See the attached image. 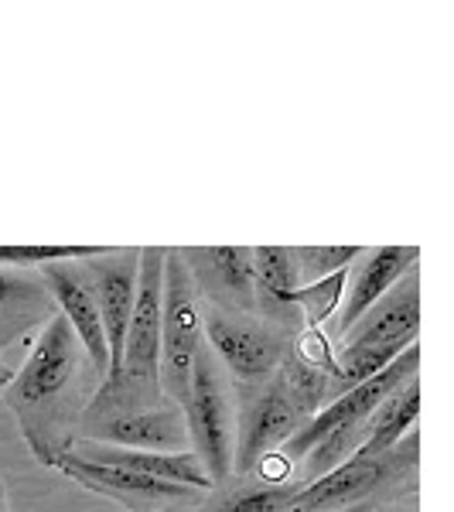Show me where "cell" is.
I'll return each instance as SVG.
<instances>
[{
    "mask_svg": "<svg viewBox=\"0 0 454 512\" xmlns=\"http://www.w3.org/2000/svg\"><path fill=\"white\" fill-rule=\"evenodd\" d=\"M69 454L82 461H93V465L120 468V472L158 478V482H171V485H185V489H195V492H212L209 475H205L202 461H198L192 451L161 454V451L110 448V444H96V441H72Z\"/></svg>",
    "mask_w": 454,
    "mask_h": 512,
    "instance_id": "15",
    "label": "cell"
},
{
    "mask_svg": "<svg viewBox=\"0 0 454 512\" xmlns=\"http://www.w3.org/2000/svg\"><path fill=\"white\" fill-rule=\"evenodd\" d=\"M76 441H96L110 448H130V451H161V454H181L192 451L188 444L185 414L175 403H158V407H89L79 424Z\"/></svg>",
    "mask_w": 454,
    "mask_h": 512,
    "instance_id": "8",
    "label": "cell"
},
{
    "mask_svg": "<svg viewBox=\"0 0 454 512\" xmlns=\"http://www.w3.org/2000/svg\"><path fill=\"white\" fill-rule=\"evenodd\" d=\"M154 512H185V509H154Z\"/></svg>",
    "mask_w": 454,
    "mask_h": 512,
    "instance_id": "28",
    "label": "cell"
},
{
    "mask_svg": "<svg viewBox=\"0 0 454 512\" xmlns=\"http://www.w3.org/2000/svg\"><path fill=\"white\" fill-rule=\"evenodd\" d=\"M414 267H420V246H362V253L345 270V297L338 304L335 332L328 335L338 342L369 308L400 284Z\"/></svg>",
    "mask_w": 454,
    "mask_h": 512,
    "instance_id": "12",
    "label": "cell"
},
{
    "mask_svg": "<svg viewBox=\"0 0 454 512\" xmlns=\"http://www.w3.org/2000/svg\"><path fill=\"white\" fill-rule=\"evenodd\" d=\"M202 304L257 315L253 246H178Z\"/></svg>",
    "mask_w": 454,
    "mask_h": 512,
    "instance_id": "9",
    "label": "cell"
},
{
    "mask_svg": "<svg viewBox=\"0 0 454 512\" xmlns=\"http://www.w3.org/2000/svg\"><path fill=\"white\" fill-rule=\"evenodd\" d=\"M420 328V267L393 284L373 308L335 342V349L362 345H414Z\"/></svg>",
    "mask_w": 454,
    "mask_h": 512,
    "instance_id": "14",
    "label": "cell"
},
{
    "mask_svg": "<svg viewBox=\"0 0 454 512\" xmlns=\"http://www.w3.org/2000/svg\"><path fill=\"white\" fill-rule=\"evenodd\" d=\"M99 386L103 376L72 335L69 321L55 315L35 335L28 359L4 390L7 407L38 465L55 468L69 454Z\"/></svg>",
    "mask_w": 454,
    "mask_h": 512,
    "instance_id": "1",
    "label": "cell"
},
{
    "mask_svg": "<svg viewBox=\"0 0 454 512\" xmlns=\"http://www.w3.org/2000/svg\"><path fill=\"white\" fill-rule=\"evenodd\" d=\"M55 315L59 308H55L38 270L0 267V352L28 342Z\"/></svg>",
    "mask_w": 454,
    "mask_h": 512,
    "instance_id": "16",
    "label": "cell"
},
{
    "mask_svg": "<svg viewBox=\"0 0 454 512\" xmlns=\"http://www.w3.org/2000/svg\"><path fill=\"white\" fill-rule=\"evenodd\" d=\"M0 512H11V506H7V485H4V475H0Z\"/></svg>",
    "mask_w": 454,
    "mask_h": 512,
    "instance_id": "27",
    "label": "cell"
},
{
    "mask_svg": "<svg viewBox=\"0 0 454 512\" xmlns=\"http://www.w3.org/2000/svg\"><path fill=\"white\" fill-rule=\"evenodd\" d=\"M93 284L96 304H99V321H103L106 349H110V376L120 373L123 359V342H127V325L130 311H134L137 297V274H140V246H120V250H103L99 256L82 260Z\"/></svg>",
    "mask_w": 454,
    "mask_h": 512,
    "instance_id": "10",
    "label": "cell"
},
{
    "mask_svg": "<svg viewBox=\"0 0 454 512\" xmlns=\"http://www.w3.org/2000/svg\"><path fill=\"white\" fill-rule=\"evenodd\" d=\"M110 246H72V243H4L0 246V267L41 270L62 260H89Z\"/></svg>",
    "mask_w": 454,
    "mask_h": 512,
    "instance_id": "22",
    "label": "cell"
},
{
    "mask_svg": "<svg viewBox=\"0 0 454 512\" xmlns=\"http://www.w3.org/2000/svg\"><path fill=\"white\" fill-rule=\"evenodd\" d=\"M345 297V270L332 277H321L315 284H301L291 294V304L301 315L304 328H325L328 321L338 315V304Z\"/></svg>",
    "mask_w": 454,
    "mask_h": 512,
    "instance_id": "21",
    "label": "cell"
},
{
    "mask_svg": "<svg viewBox=\"0 0 454 512\" xmlns=\"http://www.w3.org/2000/svg\"><path fill=\"white\" fill-rule=\"evenodd\" d=\"M11 379H14V369H7L4 352H0V396H4V390L11 386Z\"/></svg>",
    "mask_w": 454,
    "mask_h": 512,
    "instance_id": "25",
    "label": "cell"
},
{
    "mask_svg": "<svg viewBox=\"0 0 454 512\" xmlns=\"http://www.w3.org/2000/svg\"><path fill=\"white\" fill-rule=\"evenodd\" d=\"M359 253H362V246H294L301 284H315L321 277L349 270Z\"/></svg>",
    "mask_w": 454,
    "mask_h": 512,
    "instance_id": "23",
    "label": "cell"
},
{
    "mask_svg": "<svg viewBox=\"0 0 454 512\" xmlns=\"http://www.w3.org/2000/svg\"><path fill=\"white\" fill-rule=\"evenodd\" d=\"M59 472L82 485L86 492L99 495V499H110L123 506L127 512H154V509H181V506H198L205 492L185 489V485L158 482V478H144L134 472H120V468L93 465V461H82L65 454L59 458Z\"/></svg>",
    "mask_w": 454,
    "mask_h": 512,
    "instance_id": "11",
    "label": "cell"
},
{
    "mask_svg": "<svg viewBox=\"0 0 454 512\" xmlns=\"http://www.w3.org/2000/svg\"><path fill=\"white\" fill-rule=\"evenodd\" d=\"M202 301L195 294V284L185 270L178 246H168L164 253V297H161V393L168 403L181 410L188 396L195 355L202 349Z\"/></svg>",
    "mask_w": 454,
    "mask_h": 512,
    "instance_id": "4",
    "label": "cell"
},
{
    "mask_svg": "<svg viewBox=\"0 0 454 512\" xmlns=\"http://www.w3.org/2000/svg\"><path fill=\"white\" fill-rule=\"evenodd\" d=\"M253 287H257V315L284 335L301 332V315L291 294L301 287L294 246H253Z\"/></svg>",
    "mask_w": 454,
    "mask_h": 512,
    "instance_id": "17",
    "label": "cell"
},
{
    "mask_svg": "<svg viewBox=\"0 0 454 512\" xmlns=\"http://www.w3.org/2000/svg\"><path fill=\"white\" fill-rule=\"evenodd\" d=\"M181 414H185L192 454L202 461L212 489L229 482L233 478V454H236V400H233V383L222 373L216 355L209 352L205 342L195 355Z\"/></svg>",
    "mask_w": 454,
    "mask_h": 512,
    "instance_id": "2",
    "label": "cell"
},
{
    "mask_svg": "<svg viewBox=\"0 0 454 512\" xmlns=\"http://www.w3.org/2000/svg\"><path fill=\"white\" fill-rule=\"evenodd\" d=\"M236 400V454L233 475H250L267 454L284 448V441L304 417L291 407L274 376L253 386H233Z\"/></svg>",
    "mask_w": 454,
    "mask_h": 512,
    "instance_id": "7",
    "label": "cell"
},
{
    "mask_svg": "<svg viewBox=\"0 0 454 512\" xmlns=\"http://www.w3.org/2000/svg\"><path fill=\"white\" fill-rule=\"evenodd\" d=\"M417 369H420V345L414 342L407 352L400 355V359H393L383 373H376L373 379H366V383L352 386L349 393L328 400L325 407H321L318 414L308 420V424H301L291 437H287L284 448H280L277 454L287 461V465H297V461L311 451V444H315L318 437H325L328 431H335V427L366 424V420L373 417V410L386 400V396L396 393L400 386H407L414 376H420Z\"/></svg>",
    "mask_w": 454,
    "mask_h": 512,
    "instance_id": "6",
    "label": "cell"
},
{
    "mask_svg": "<svg viewBox=\"0 0 454 512\" xmlns=\"http://www.w3.org/2000/svg\"><path fill=\"white\" fill-rule=\"evenodd\" d=\"M417 448H420V437L414 427L393 451L379 454V458H359V454H352L335 472L297 489L294 499L284 506V512H335V509L359 506V502L396 499V495H403L400 492L403 478L417 475V461H420Z\"/></svg>",
    "mask_w": 454,
    "mask_h": 512,
    "instance_id": "3",
    "label": "cell"
},
{
    "mask_svg": "<svg viewBox=\"0 0 454 512\" xmlns=\"http://www.w3.org/2000/svg\"><path fill=\"white\" fill-rule=\"evenodd\" d=\"M417 417H420V376H414L407 386L390 393L373 410V417L366 420V441H362V448L356 454L359 458H379V454L393 451L417 427Z\"/></svg>",
    "mask_w": 454,
    "mask_h": 512,
    "instance_id": "18",
    "label": "cell"
},
{
    "mask_svg": "<svg viewBox=\"0 0 454 512\" xmlns=\"http://www.w3.org/2000/svg\"><path fill=\"white\" fill-rule=\"evenodd\" d=\"M373 512H420V509H417V492H410L407 499H403V495H396V499L379 502V506H376Z\"/></svg>",
    "mask_w": 454,
    "mask_h": 512,
    "instance_id": "24",
    "label": "cell"
},
{
    "mask_svg": "<svg viewBox=\"0 0 454 512\" xmlns=\"http://www.w3.org/2000/svg\"><path fill=\"white\" fill-rule=\"evenodd\" d=\"M379 502H359V506H349V509H335V512H373Z\"/></svg>",
    "mask_w": 454,
    "mask_h": 512,
    "instance_id": "26",
    "label": "cell"
},
{
    "mask_svg": "<svg viewBox=\"0 0 454 512\" xmlns=\"http://www.w3.org/2000/svg\"><path fill=\"white\" fill-rule=\"evenodd\" d=\"M202 335L233 386H253L277 373L291 335L260 315H239L202 304Z\"/></svg>",
    "mask_w": 454,
    "mask_h": 512,
    "instance_id": "5",
    "label": "cell"
},
{
    "mask_svg": "<svg viewBox=\"0 0 454 512\" xmlns=\"http://www.w3.org/2000/svg\"><path fill=\"white\" fill-rule=\"evenodd\" d=\"M297 489H301L297 482L267 485L253 475H233L229 482L205 492L195 512H284Z\"/></svg>",
    "mask_w": 454,
    "mask_h": 512,
    "instance_id": "19",
    "label": "cell"
},
{
    "mask_svg": "<svg viewBox=\"0 0 454 512\" xmlns=\"http://www.w3.org/2000/svg\"><path fill=\"white\" fill-rule=\"evenodd\" d=\"M38 277L45 280L48 294H52L59 315L69 321L72 335L79 338V345L86 349L89 362L96 366V373L110 376V349H106V335H103V321H99V304L89 284V274L82 267V260H62V263H48L38 270Z\"/></svg>",
    "mask_w": 454,
    "mask_h": 512,
    "instance_id": "13",
    "label": "cell"
},
{
    "mask_svg": "<svg viewBox=\"0 0 454 512\" xmlns=\"http://www.w3.org/2000/svg\"><path fill=\"white\" fill-rule=\"evenodd\" d=\"M274 379L280 383V390H284L287 400H291V407L304 417V424H308V420L328 403L332 379H328L325 373H318V369L304 366V362H297L291 352H284Z\"/></svg>",
    "mask_w": 454,
    "mask_h": 512,
    "instance_id": "20",
    "label": "cell"
}]
</instances>
